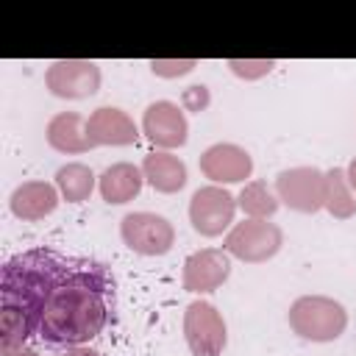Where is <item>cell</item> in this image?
I'll list each match as a JSON object with an SVG mask.
<instances>
[{
    "instance_id": "d6986e66",
    "label": "cell",
    "mask_w": 356,
    "mask_h": 356,
    "mask_svg": "<svg viewBox=\"0 0 356 356\" xmlns=\"http://www.w3.org/2000/svg\"><path fill=\"white\" fill-rule=\"evenodd\" d=\"M95 181L97 178H95L92 167H86L81 161H70V164H64V167L56 170V186H58V192H61V197L67 203H83V200H89V195L95 189Z\"/></svg>"
},
{
    "instance_id": "603a6c76",
    "label": "cell",
    "mask_w": 356,
    "mask_h": 356,
    "mask_svg": "<svg viewBox=\"0 0 356 356\" xmlns=\"http://www.w3.org/2000/svg\"><path fill=\"white\" fill-rule=\"evenodd\" d=\"M184 103H186V108H192V111H203V108L209 106V92H206V86H189V89L184 92Z\"/></svg>"
},
{
    "instance_id": "ac0fdd59",
    "label": "cell",
    "mask_w": 356,
    "mask_h": 356,
    "mask_svg": "<svg viewBox=\"0 0 356 356\" xmlns=\"http://www.w3.org/2000/svg\"><path fill=\"white\" fill-rule=\"evenodd\" d=\"M323 209L334 220H348L356 214V195L342 167H331L323 178Z\"/></svg>"
},
{
    "instance_id": "8fae6325",
    "label": "cell",
    "mask_w": 356,
    "mask_h": 356,
    "mask_svg": "<svg viewBox=\"0 0 356 356\" xmlns=\"http://www.w3.org/2000/svg\"><path fill=\"white\" fill-rule=\"evenodd\" d=\"M231 275V256L220 248H203L186 256L184 261V289L186 292H214L220 289Z\"/></svg>"
},
{
    "instance_id": "cb8c5ba5",
    "label": "cell",
    "mask_w": 356,
    "mask_h": 356,
    "mask_svg": "<svg viewBox=\"0 0 356 356\" xmlns=\"http://www.w3.org/2000/svg\"><path fill=\"white\" fill-rule=\"evenodd\" d=\"M61 356H100V353L92 350V348H86V345H78V348H67Z\"/></svg>"
},
{
    "instance_id": "4fadbf2b",
    "label": "cell",
    "mask_w": 356,
    "mask_h": 356,
    "mask_svg": "<svg viewBox=\"0 0 356 356\" xmlns=\"http://www.w3.org/2000/svg\"><path fill=\"white\" fill-rule=\"evenodd\" d=\"M86 136H89L92 147H103V145L122 147V145H134L139 139V128L128 111H122L117 106H100L86 120Z\"/></svg>"
},
{
    "instance_id": "7a4b0ae2",
    "label": "cell",
    "mask_w": 356,
    "mask_h": 356,
    "mask_svg": "<svg viewBox=\"0 0 356 356\" xmlns=\"http://www.w3.org/2000/svg\"><path fill=\"white\" fill-rule=\"evenodd\" d=\"M75 256L50 248H31L8 259L0 270V348H25L39 331L44 306L70 273Z\"/></svg>"
},
{
    "instance_id": "30bf717a",
    "label": "cell",
    "mask_w": 356,
    "mask_h": 356,
    "mask_svg": "<svg viewBox=\"0 0 356 356\" xmlns=\"http://www.w3.org/2000/svg\"><path fill=\"white\" fill-rule=\"evenodd\" d=\"M142 134L147 136L150 145L164 147V150H172V147L186 145L189 122H186L184 108L178 103H172V100H156V103H150L145 108V114H142Z\"/></svg>"
},
{
    "instance_id": "5bb4252c",
    "label": "cell",
    "mask_w": 356,
    "mask_h": 356,
    "mask_svg": "<svg viewBox=\"0 0 356 356\" xmlns=\"http://www.w3.org/2000/svg\"><path fill=\"white\" fill-rule=\"evenodd\" d=\"M58 197H61V192H58L56 184H47V181H25V184H19L11 192L8 206H11V214L17 220L36 222V220H44L47 214L56 211Z\"/></svg>"
},
{
    "instance_id": "6da1fadb",
    "label": "cell",
    "mask_w": 356,
    "mask_h": 356,
    "mask_svg": "<svg viewBox=\"0 0 356 356\" xmlns=\"http://www.w3.org/2000/svg\"><path fill=\"white\" fill-rule=\"evenodd\" d=\"M114 314V278L95 259L72 261L53 289L36 337L53 348H78L95 339Z\"/></svg>"
},
{
    "instance_id": "e0dca14e",
    "label": "cell",
    "mask_w": 356,
    "mask_h": 356,
    "mask_svg": "<svg viewBox=\"0 0 356 356\" xmlns=\"http://www.w3.org/2000/svg\"><path fill=\"white\" fill-rule=\"evenodd\" d=\"M142 175L161 195H175V192H181L186 186V164L178 156L167 153V150H159V153L145 156Z\"/></svg>"
},
{
    "instance_id": "ba28073f",
    "label": "cell",
    "mask_w": 356,
    "mask_h": 356,
    "mask_svg": "<svg viewBox=\"0 0 356 356\" xmlns=\"http://www.w3.org/2000/svg\"><path fill=\"white\" fill-rule=\"evenodd\" d=\"M44 86L61 100H83L100 89V67L86 58L53 61L44 72Z\"/></svg>"
},
{
    "instance_id": "9c48e42d",
    "label": "cell",
    "mask_w": 356,
    "mask_h": 356,
    "mask_svg": "<svg viewBox=\"0 0 356 356\" xmlns=\"http://www.w3.org/2000/svg\"><path fill=\"white\" fill-rule=\"evenodd\" d=\"M323 178L317 167H289L275 175V195L284 206L300 214H314L323 209Z\"/></svg>"
},
{
    "instance_id": "7402d4cb",
    "label": "cell",
    "mask_w": 356,
    "mask_h": 356,
    "mask_svg": "<svg viewBox=\"0 0 356 356\" xmlns=\"http://www.w3.org/2000/svg\"><path fill=\"white\" fill-rule=\"evenodd\" d=\"M197 67V61L195 58H181V61H175V58H153L150 61V70L156 72V75H161V78H175V75H186V72H192Z\"/></svg>"
},
{
    "instance_id": "52a82bcc",
    "label": "cell",
    "mask_w": 356,
    "mask_h": 356,
    "mask_svg": "<svg viewBox=\"0 0 356 356\" xmlns=\"http://www.w3.org/2000/svg\"><path fill=\"white\" fill-rule=\"evenodd\" d=\"M234 211L236 197L217 184L195 189L189 200V222L200 236H220L222 231H228L234 222Z\"/></svg>"
},
{
    "instance_id": "8992f818",
    "label": "cell",
    "mask_w": 356,
    "mask_h": 356,
    "mask_svg": "<svg viewBox=\"0 0 356 356\" xmlns=\"http://www.w3.org/2000/svg\"><path fill=\"white\" fill-rule=\"evenodd\" d=\"M122 242L139 256H164L175 245V228L167 217L153 211H131L120 220Z\"/></svg>"
},
{
    "instance_id": "277c9868",
    "label": "cell",
    "mask_w": 356,
    "mask_h": 356,
    "mask_svg": "<svg viewBox=\"0 0 356 356\" xmlns=\"http://www.w3.org/2000/svg\"><path fill=\"white\" fill-rule=\"evenodd\" d=\"M284 245V231L270 220H242L234 222L222 250L245 264H261L273 259Z\"/></svg>"
},
{
    "instance_id": "ffe728a7",
    "label": "cell",
    "mask_w": 356,
    "mask_h": 356,
    "mask_svg": "<svg viewBox=\"0 0 356 356\" xmlns=\"http://www.w3.org/2000/svg\"><path fill=\"white\" fill-rule=\"evenodd\" d=\"M236 206L245 211V217L248 220H270L275 211H278V206H281V200H278V195L267 186V181H248L245 186H242V192H239V197H236Z\"/></svg>"
},
{
    "instance_id": "44dd1931",
    "label": "cell",
    "mask_w": 356,
    "mask_h": 356,
    "mask_svg": "<svg viewBox=\"0 0 356 356\" xmlns=\"http://www.w3.org/2000/svg\"><path fill=\"white\" fill-rule=\"evenodd\" d=\"M228 67H231L234 75H239V78H245V81H253V78L267 75V72L275 67V61H273V58H248V61H242V58H231Z\"/></svg>"
},
{
    "instance_id": "9a60e30c",
    "label": "cell",
    "mask_w": 356,
    "mask_h": 356,
    "mask_svg": "<svg viewBox=\"0 0 356 356\" xmlns=\"http://www.w3.org/2000/svg\"><path fill=\"white\" fill-rule=\"evenodd\" d=\"M142 184H145L142 167H136L131 161H117V164L106 167L103 175L97 178L100 197L111 206H122V203L134 200L142 192Z\"/></svg>"
},
{
    "instance_id": "3957f363",
    "label": "cell",
    "mask_w": 356,
    "mask_h": 356,
    "mask_svg": "<svg viewBox=\"0 0 356 356\" xmlns=\"http://www.w3.org/2000/svg\"><path fill=\"white\" fill-rule=\"evenodd\" d=\"M289 328L309 342H334L348 325V312L328 295H303L289 306Z\"/></svg>"
},
{
    "instance_id": "d4e9b609",
    "label": "cell",
    "mask_w": 356,
    "mask_h": 356,
    "mask_svg": "<svg viewBox=\"0 0 356 356\" xmlns=\"http://www.w3.org/2000/svg\"><path fill=\"white\" fill-rule=\"evenodd\" d=\"M345 175H348V184H350V189L356 192V156L350 159V164H348V170H345Z\"/></svg>"
},
{
    "instance_id": "7c38bea8",
    "label": "cell",
    "mask_w": 356,
    "mask_h": 356,
    "mask_svg": "<svg viewBox=\"0 0 356 356\" xmlns=\"http://www.w3.org/2000/svg\"><path fill=\"white\" fill-rule=\"evenodd\" d=\"M200 172L214 181L217 186L220 184H239L245 178H250L253 172V159L245 147L239 145H231V142H217L211 147H206L200 153Z\"/></svg>"
},
{
    "instance_id": "5b68a950",
    "label": "cell",
    "mask_w": 356,
    "mask_h": 356,
    "mask_svg": "<svg viewBox=\"0 0 356 356\" xmlns=\"http://www.w3.org/2000/svg\"><path fill=\"white\" fill-rule=\"evenodd\" d=\"M184 339H186L192 356H220L222 353V348L228 342V331H225V320L214 303L192 300L186 306Z\"/></svg>"
},
{
    "instance_id": "484cf974",
    "label": "cell",
    "mask_w": 356,
    "mask_h": 356,
    "mask_svg": "<svg viewBox=\"0 0 356 356\" xmlns=\"http://www.w3.org/2000/svg\"><path fill=\"white\" fill-rule=\"evenodd\" d=\"M3 356H39V353L28 350V348H8V350H3Z\"/></svg>"
},
{
    "instance_id": "2e32d148",
    "label": "cell",
    "mask_w": 356,
    "mask_h": 356,
    "mask_svg": "<svg viewBox=\"0 0 356 356\" xmlns=\"http://www.w3.org/2000/svg\"><path fill=\"white\" fill-rule=\"evenodd\" d=\"M44 136H47V145H50L53 150L67 153V156L92 150L89 136H86V120H83L78 111H61V114H56V117L47 122Z\"/></svg>"
}]
</instances>
